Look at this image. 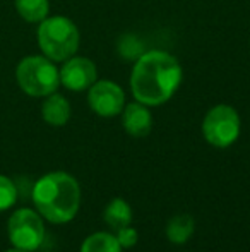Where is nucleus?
Masks as SVG:
<instances>
[{
	"label": "nucleus",
	"instance_id": "obj_1",
	"mask_svg": "<svg viewBox=\"0 0 250 252\" xmlns=\"http://www.w3.org/2000/svg\"><path fill=\"white\" fill-rule=\"evenodd\" d=\"M184 70L173 55L161 50L144 52L134 63L130 90L136 101L146 106L163 105L177 93Z\"/></svg>",
	"mask_w": 250,
	"mask_h": 252
},
{
	"label": "nucleus",
	"instance_id": "obj_2",
	"mask_svg": "<svg viewBox=\"0 0 250 252\" xmlns=\"http://www.w3.org/2000/svg\"><path fill=\"white\" fill-rule=\"evenodd\" d=\"M34 209L43 220L63 225L76 218L81 206L79 182L67 172H50L34 182L31 190Z\"/></svg>",
	"mask_w": 250,
	"mask_h": 252
},
{
	"label": "nucleus",
	"instance_id": "obj_5",
	"mask_svg": "<svg viewBox=\"0 0 250 252\" xmlns=\"http://www.w3.org/2000/svg\"><path fill=\"white\" fill-rule=\"evenodd\" d=\"M43 216L31 208H19L7 220V237L12 247L24 251H38L45 242Z\"/></svg>",
	"mask_w": 250,
	"mask_h": 252
},
{
	"label": "nucleus",
	"instance_id": "obj_16",
	"mask_svg": "<svg viewBox=\"0 0 250 252\" xmlns=\"http://www.w3.org/2000/svg\"><path fill=\"white\" fill-rule=\"evenodd\" d=\"M17 202V187L9 177L0 175V211H7Z\"/></svg>",
	"mask_w": 250,
	"mask_h": 252
},
{
	"label": "nucleus",
	"instance_id": "obj_9",
	"mask_svg": "<svg viewBox=\"0 0 250 252\" xmlns=\"http://www.w3.org/2000/svg\"><path fill=\"white\" fill-rule=\"evenodd\" d=\"M122 126L129 136L146 137L153 129V115L149 108L142 103H129L122 110Z\"/></svg>",
	"mask_w": 250,
	"mask_h": 252
},
{
	"label": "nucleus",
	"instance_id": "obj_11",
	"mask_svg": "<svg viewBox=\"0 0 250 252\" xmlns=\"http://www.w3.org/2000/svg\"><path fill=\"white\" fill-rule=\"evenodd\" d=\"M195 230V221L190 215H175L170 221L167 223L165 235L175 246H184L190 240Z\"/></svg>",
	"mask_w": 250,
	"mask_h": 252
},
{
	"label": "nucleus",
	"instance_id": "obj_12",
	"mask_svg": "<svg viewBox=\"0 0 250 252\" xmlns=\"http://www.w3.org/2000/svg\"><path fill=\"white\" fill-rule=\"evenodd\" d=\"M103 220L110 228L117 232L118 228H124L132 223V208L122 197H113L105 208Z\"/></svg>",
	"mask_w": 250,
	"mask_h": 252
},
{
	"label": "nucleus",
	"instance_id": "obj_10",
	"mask_svg": "<svg viewBox=\"0 0 250 252\" xmlns=\"http://www.w3.org/2000/svg\"><path fill=\"white\" fill-rule=\"evenodd\" d=\"M70 103L67 101L65 96L58 94L57 91L48 96H45V101L41 105V117L48 126L62 127L70 120Z\"/></svg>",
	"mask_w": 250,
	"mask_h": 252
},
{
	"label": "nucleus",
	"instance_id": "obj_7",
	"mask_svg": "<svg viewBox=\"0 0 250 252\" xmlns=\"http://www.w3.org/2000/svg\"><path fill=\"white\" fill-rule=\"evenodd\" d=\"M87 103L96 115L110 119L122 113L125 106V93L117 83L101 79L87 90Z\"/></svg>",
	"mask_w": 250,
	"mask_h": 252
},
{
	"label": "nucleus",
	"instance_id": "obj_17",
	"mask_svg": "<svg viewBox=\"0 0 250 252\" xmlns=\"http://www.w3.org/2000/svg\"><path fill=\"white\" fill-rule=\"evenodd\" d=\"M115 237H117L122 249H132V247L139 242V232H137L136 228H132L130 225L124 226V228H118Z\"/></svg>",
	"mask_w": 250,
	"mask_h": 252
},
{
	"label": "nucleus",
	"instance_id": "obj_3",
	"mask_svg": "<svg viewBox=\"0 0 250 252\" xmlns=\"http://www.w3.org/2000/svg\"><path fill=\"white\" fill-rule=\"evenodd\" d=\"M38 45L45 57L54 62H65L79 48V30L65 16H52L40 23L36 31Z\"/></svg>",
	"mask_w": 250,
	"mask_h": 252
},
{
	"label": "nucleus",
	"instance_id": "obj_4",
	"mask_svg": "<svg viewBox=\"0 0 250 252\" xmlns=\"http://www.w3.org/2000/svg\"><path fill=\"white\" fill-rule=\"evenodd\" d=\"M16 81L28 96L45 98L58 90L60 70L48 57L29 55L17 63Z\"/></svg>",
	"mask_w": 250,
	"mask_h": 252
},
{
	"label": "nucleus",
	"instance_id": "obj_14",
	"mask_svg": "<svg viewBox=\"0 0 250 252\" xmlns=\"http://www.w3.org/2000/svg\"><path fill=\"white\" fill-rule=\"evenodd\" d=\"M81 252H122V246L118 244L115 233L96 232L84 239Z\"/></svg>",
	"mask_w": 250,
	"mask_h": 252
},
{
	"label": "nucleus",
	"instance_id": "obj_6",
	"mask_svg": "<svg viewBox=\"0 0 250 252\" xmlns=\"http://www.w3.org/2000/svg\"><path fill=\"white\" fill-rule=\"evenodd\" d=\"M242 129L240 115L230 105H216L202 120L204 139L214 148H228L238 139Z\"/></svg>",
	"mask_w": 250,
	"mask_h": 252
},
{
	"label": "nucleus",
	"instance_id": "obj_8",
	"mask_svg": "<svg viewBox=\"0 0 250 252\" xmlns=\"http://www.w3.org/2000/svg\"><path fill=\"white\" fill-rule=\"evenodd\" d=\"M98 81V70L93 60L86 57H70L60 69V84L70 91H86Z\"/></svg>",
	"mask_w": 250,
	"mask_h": 252
},
{
	"label": "nucleus",
	"instance_id": "obj_18",
	"mask_svg": "<svg viewBox=\"0 0 250 252\" xmlns=\"http://www.w3.org/2000/svg\"><path fill=\"white\" fill-rule=\"evenodd\" d=\"M5 252H31V251H24V249H19V247H10V249H7Z\"/></svg>",
	"mask_w": 250,
	"mask_h": 252
},
{
	"label": "nucleus",
	"instance_id": "obj_15",
	"mask_svg": "<svg viewBox=\"0 0 250 252\" xmlns=\"http://www.w3.org/2000/svg\"><path fill=\"white\" fill-rule=\"evenodd\" d=\"M118 52L125 60H137L144 53V47L134 34H124L118 41Z\"/></svg>",
	"mask_w": 250,
	"mask_h": 252
},
{
	"label": "nucleus",
	"instance_id": "obj_13",
	"mask_svg": "<svg viewBox=\"0 0 250 252\" xmlns=\"http://www.w3.org/2000/svg\"><path fill=\"white\" fill-rule=\"evenodd\" d=\"M16 10L26 23H38L48 17L50 2L48 0H14Z\"/></svg>",
	"mask_w": 250,
	"mask_h": 252
}]
</instances>
